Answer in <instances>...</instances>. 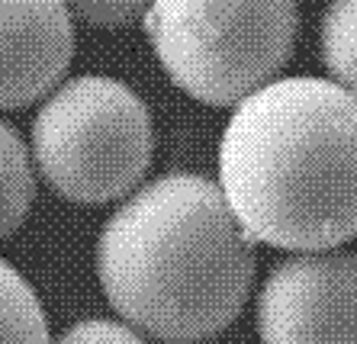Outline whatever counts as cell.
I'll use <instances>...</instances> for the list:
<instances>
[{"label":"cell","mask_w":357,"mask_h":344,"mask_svg":"<svg viewBox=\"0 0 357 344\" xmlns=\"http://www.w3.org/2000/svg\"><path fill=\"white\" fill-rule=\"evenodd\" d=\"M97 277L123 322L167 344L216 338L255 283V238L222 187L174 171L135 190L107 219Z\"/></svg>","instance_id":"1"},{"label":"cell","mask_w":357,"mask_h":344,"mask_svg":"<svg viewBox=\"0 0 357 344\" xmlns=\"http://www.w3.org/2000/svg\"><path fill=\"white\" fill-rule=\"evenodd\" d=\"M219 187L255 242L322 251L357 235V97L338 81L283 77L235 107Z\"/></svg>","instance_id":"2"},{"label":"cell","mask_w":357,"mask_h":344,"mask_svg":"<svg viewBox=\"0 0 357 344\" xmlns=\"http://www.w3.org/2000/svg\"><path fill=\"white\" fill-rule=\"evenodd\" d=\"M296 26V0H151L145 13L165 75L206 107H238L277 81Z\"/></svg>","instance_id":"3"},{"label":"cell","mask_w":357,"mask_h":344,"mask_svg":"<svg viewBox=\"0 0 357 344\" xmlns=\"http://www.w3.org/2000/svg\"><path fill=\"white\" fill-rule=\"evenodd\" d=\"M149 107L113 77L84 75L49 93L33 123L36 171L81 206L123 200L151 164Z\"/></svg>","instance_id":"4"},{"label":"cell","mask_w":357,"mask_h":344,"mask_svg":"<svg viewBox=\"0 0 357 344\" xmlns=\"http://www.w3.org/2000/svg\"><path fill=\"white\" fill-rule=\"evenodd\" d=\"M261 344H357V254L299 251L258 296Z\"/></svg>","instance_id":"5"},{"label":"cell","mask_w":357,"mask_h":344,"mask_svg":"<svg viewBox=\"0 0 357 344\" xmlns=\"http://www.w3.org/2000/svg\"><path fill=\"white\" fill-rule=\"evenodd\" d=\"M75 55L65 0H0V109H23L59 87Z\"/></svg>","instance_id":"6"},{"label":"cell","mask_w":357,"mask_h":344,"mask_svg":"<svg viewBox=\"0 0 357 344\" xmlns=\"http://www.w3.org/2000/svg\"><path fill=\"white\" fill-rule=\"evenodd\" d=\"M36 200V174L20 132L0 119V238L23 226Z\"/></svg>","instance_id":"7"},{"label":"cell","mask_w":357,"mask_h":344,"mask_svg":"<svg viewBox=\"0 0 357 344\" xmlns=\"http://www.w3.org/2000/svg\"><path fill=\"white\" fill-rule=\"evenodd\" d=\"M0 344H52L39 296L7 260H0Z\"/></svg>","instance_id":"8"},{"label":"cell","mask_w":357,"mask_h":344,"mask_svg":"<svg viewBox=\"0 0 357 344\" xmlns=\"http://www.w3.org/2000/svg\"><path fill=\"white\" fill-rule=\"evenodd\" d=\"M319 58L325 71L357 97V0H332L319 23Z\"/></svg>","instance_id":"9"},{"label":"cell","mask_w":357,"mask_h":344,"mask_svg":"<svg viewBox=\"0 0 357 344\" xmlns=\"http://www.w3.org/2000/svg\"><path fill=\"white\" fill-rule=\"evenodd\" d=\"M71 13L84 19L87 26H100V29H119L149 13L151 0H65Z\"/></svg>","instance_id":"10"},{"label":"cell","mask_w":357,"mask_h":344,"mask_svg":"<svg viewBox=\"0 0 357 344\" xmlns=\"http://www.w3.org/2000/svg\"><path fill=\"white\" fill-rule=\"evenodd\" d=\"M55 344H149L139 331H132V325L126 322H109V319H87L71 325L68 331H61V338Z\"/></svg>","instance_id":"11"}]
</instances>
